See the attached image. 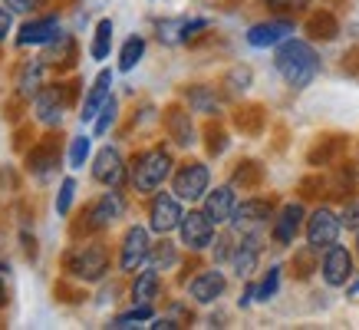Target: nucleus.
<instances>
[{
    "mask_svg": "<svg viewBox=\"0 0 359 330\" xmlns=\"http://www.w3.org/2000/svg\"><path fill=\"white\" fill-rule=\"evenodd\" d=\"M300 225H304V205H300V202L283 205L280 215L273 218V242L280 244V248L294 244V238L300 235Z\"/></svg>",
    "mask_w": 359,
    "mask_h": 330,
    "instance_id": "obj_14",
    "label": "nucleus"
},
{
    "mask_svg": "<svg viewBox=\"0 0 359 330\" xmlns=\"http://www.w3.org/2000/svg\"><path fill=\"white\" fill-rule=\"evenodd\" d=\"M310 30H323L320 37H323V40H333V37H337V20L327 17V13H320V17L310 20Z\"/></svg>",
    "mask_w": 359,
    "mask_h": 330,
    "instance_id": "obj_36",
    "label": "nucleus"
},
{
    "mask_svg": "<svg viewBox=\"0 0 359 330\" xmlns=\"http://www.w3.org/2000/svg\"><path fill=\"white\" fill-rule=\"evenodd\" d=\"M116 112H119V103L109 96V103L102 106V116L96 119V136H106V132H109V126L116 122Z\"/></svg>",
    "mask_w": 359,
    "mask_h": 330,
    "instance_id": "obj_35",
    "label": "nucleus"
},
{
    "mask_svg": "<svg viewBox=\"0 0 359 330\" xmlns=\"http://www.w3.org/2000/svg\"><path fill=\"white\" fill-rule=\"evenodd\" d=\"M158 287H162V277H158L155 268L139 271L135 281H132V301L135 304H152V297H158Z\"/></svg>",
    "mask_w": 359,
    "mask_h": 330,
    "instance_id": "obj_23",
    "label": "nucleus"
},
{
    "mask_svg": "<svg viewBox=\"0 0 359 330\" xmlns=\"http://www.w3.org/2000/svg\"><path fill=\"white\" fill-rule=\"evenodd\" d=\"M149 264H152L155 271H168V268H175V264H178V251H175V244H168V242L155 244L152 254H149Z\"/></svg>",
    "mask_w": 359,
    "mask_h": 330,
    "instance_id": "obj_28",
    "label": "nucleus"
},
{
    "mask_svg": "<svg viewBox=\"0 0 359 330\" xmlns=\"http://www.w3.org/2000/svg\"><path fill=\"white\" fill-rule=\"evenodd\" d=\"M257 258H261V235H257V231H248V235L241 238V244L234 248V254H231L234 275L250 277L254 275V268H257Z\"/></svg>",
    "mask_w": 359,
    "mask_h": 330,
    "instance_id": "obj_16",
    "label": "nucleus"
},
{
    "mask_svg": "<svg viewBox=\"0 0 359 330\" xmlns=\"http://www.w3.org/2000/svg\"><path fill=\"white\" fill-rule=\"evenodd\" d=\"M7 301V284H4V275H0V304Z\"/></svg>",
    "mask_w": 359,
    "mask_h": 330,
    "instance_id": "obj_41",
    "label": "nucleus"
},
{
    "mask_svg": "<svg viewBox=\"0 0 359 330\" xmlns=\"http://www.w3.org/2000/svg\"><path fill=\"white\" fill-rule=\"evenodd\" d=\"M273 7H306L310 0H271Z\"/></svg>",
    "mask_w": 359,
    "mask_h": 330,
    "instance_id": "obj_40",
    "label": "nucleus"
},
{
    "mask_svg": "<svg viewBox=\"0 0 359 330\" xmlns=\"http://www.w3.org/2000/svg\"><path fill=\"white\" fill-rule=\"evenodd\" d=\"M234 209H238V198H234V188L231 185H221V188H208L205 195V215L215 225H228L231 218H234Z\"/></svg>",
    "mask_w": 359,
    "mask_h": 330,
    "instance_id": "obj_15",
    "label": "nucleus"
},
{
    "mask_svg": "<svg viewBox=\"0 0 359 330\" xmlns=\"http://www.w3.org/2000/svg\"><path fill=\"white\" fill-rule=\"evenodd\" d=\"M66 99H69V89L66 86H43L36 96H33V110H36V119L43 126H60L66 112Z\"/></svg>",
    "mask_w": 359,
    "mask_h": 330,
    "instance_id": "obj_10",
    "label": "nucleus"
},
{
    "mask_svg": "<svg viewBox=\"0 0 359 330\" xmlns=\"http://www.w3.org/2000/svg\"><path fill=\"white\" fill-rule=\"evenodd\" d=\"M122 211H126V198L119 195V188H112L89 209V225L93 228H109L116 218H122Z\"/></svg>",
    "mask_w": 359,
    "mask_h": 330,
    "instance_id": "obj_18",
    "label": "nucleus"
},
{
    "mask_svg": "<svg viewBox=\"0 0 359 330\" xmlns=\"http://www.w3.org/2000/svg\"><path fill=\"white\" fill-rule=\"evenodd\" d=\"M142 53H145V40H142V37H129V40L122 44V53H119V70L122 73H129L132 66L142 60Z\"/></svg>",
    "mask_w": 359,
    "mask_h": 330,
    "instance_id": "obj_27",
    "label": "nucleus"
},
{
    "mask_svg": "<svg viewBox=\"0 0 359 330\" xmlns=\"http://www.w3.org/2000/svg\"><path fill=\"white\" fill-rule=\"evenodd\" d=\"M73 198H76V182H73V178H66L63 185H60V195H56V215H69Z\"/></svg>",
    "mask_w": 359,
    "mask_h": 330,
    "instance_id": "obj_32",
    "label": "nucleus"
},
{
    "mask_svg": "<svg viewBox=\"0 0 359 330\" xmlns=\"http://www.w3.org/2000/svg\"><path fill=\"white\" fill-rule=\"evenodd\" d=\"M11 27H13V11H11V7H0V44L7 40Z\"/></svg>",
    "mask_w": 359,
    "mask_h": 330,
    "instance_id": "obj_39",
    "label": "nucleus"
},
{
    "mask_svg": "<svg viewBox=\"0 0 359 330\" xmlns=\"http://www.w3.org/2000/svg\"><path fill=\"white\" fill-rule=\"evenodd\" d=\"M356 251H359V235H356Z\"/></svg>",
    "mask_w": 359,
    "mask_h": 330,
    "instance_id": "obj_42",
    "label": "nucleus"
},
{
    "mask_svg": "<svg viewBox=\"0 0 359 330\" xmlns=\"http://www.w3.org/2000/svg\"><path fill=\"white\" fill-rule=\"evenodd\" d=\"M339 231H343V218L330 209H316L306 218V244L310 251H327L339 242Z\"/></svg>",
    "mask_w": 359,
    "mask_h": 330,
    "instance_id": "obj_4",
    "label": "nucleus"
},
{
    "mask_svg": "<svg viewBox=\"0 0 359 330\" xmlns=\"http://www.w3.org/2000/svg\"><path fill=\"white\" fill-rule=\"evenodd\" d=\"M4 4H7L13 13H30V11H36L43 0H4Z\"/></svg>",
    "mask_w": 359,
    "mask_h": 330,
    "instance_id": "obj_38",
    "label": "nucleus"
},
{
    "mask_svg": "<svg viewBox=\"0 0 359 330\" xmlns=\"http://www.w3.org/2000/svg\"><path fill=\"white\" fill-rule=\"evenodd\" d=\"M89 136H76L73 143H69V169H83L89 159Z\"/></svg>",
    "mask_w": 359,
    "mask_h": 330,
    "instance_id": "obj_31",
    "label": "nucleus"
},
{
    "mask_svg": "<svg viewBox=\"0 0 359 330\" xmlns=\"http://www.w3.org/2000/svg\"><path fill=\"white\" fill-rule=\"evenodd\" d=\"M250 79H254V77H250L248 66H238V70H231V73H228V79H224V83H228L231 93H244V89L250 86Z\"/></svg>",
    "mask_w": 359,
    "mask_h": 330,
    "instance_id": "obj_34",
    "label": "nucleus"
},
{
    "mask_svg": "<svg viewBox=\"0 0 359 330\" xmlns=\"http://www.w3.org/2000/svg\"><path fill=\"white\" fill-rule=\"evenodd\" d=\"M224 287H228L224 275L211 268V271H201V275L188 284V294H191V301H195V304H215V301L224 294Z\"/></svg>",
    "mask_w": 359,
    "mask_h": 330,
    "instance_id": "obj_17",
    "label": "nucleus"
},
{
    "mask_svg": "<svg viewBox=\"0 0 359 330\" xmlns=\"http://www.w3.org/2000/svg\"><path fill=\"white\" fill-rule=\"evenodd\" d=\"M277 287H280V268H271L267 277L261 281V287H257V301H271L277 294Z\"/></svg>",
    "mask_w": 359,
    "mask_h": 330,
    "instance_id": "obj_33",
    "label": "nucleus"
},
{
    "mask_svg": "<svg viewBox=\"0 0 359 330\" xmlns=\"http://www.w3.org/2000/svg\"><path fill=\"white\" fill-rule=\"evenodd\" d=\"M178 235H182V244H185L188 251H205L215 244V221L201 211H188L182 225H178Z\"/></svg>",
    "mask_w": 359,
    "mask_h": 330,
    "instance_id": "obj_9",
    "label": "nucleus"
},
{
    "mask_svg": "<svg viewBox=\"0 0 359 330\" xmlns=\"http://www.w3.org/2000/svg\"><path fill=\"white\" fill-rule=\"evenodd\" d=\"M63 268L69 271V277L93 284V281H102V277H106V271H109V251H106L102 244H96V242L76 244L73 251L66 254Z\"/></svg>",
    "mask_w": 359,
    "mask_h": 330,
    "instance_id": "obj_3",
    "label": "nucleus"
},
{
    "mask_svg": "<svg viewBox=\"0 0 359 330\" xmlns=\"http://www.w3.org/2000/svg\"><path fill=\"white\" fill-rule=\"evenodd\" d=\"M43 89V60H27V63L17 70V93L23 99L36 96Z\"/></svg>",
    "mask_w": 359,
    "mask_h": 330,
    "instance_id": "obj_22",
    "label": "nucleus"
},
{
    "mask_svg": "<svg viewBox=\"0 0 359 330\" xmlns=\"http://www.w3.org/2000/svg\"><path fill=\"white\" fill-rule=\"evenodd\" d=\"M152 308L149 304H139L135 310H129V314H119V317L112 320V327L116 330H126V327H135V324H142V320H152Z\"/></svg>",
    "mask_w": 359,
    "mask_h": 330,
    "instance_id": "obj_30",
    "label": "nucleus"
},
{
    "mask_svg": "<svg viewBox=\"0 0 359 330\" xmlns=\"http://www.w3.org/2000/svg\"><path fill=\"white\" fill-rule=\"evenodd\" d=\"M267 218H273L271 202H264V198H250V202H241L238 209H234L231 225H234V231L248 235V231H261L264 225H267Z\"/></svg>",
    "mask_w": 359,
    "mask_h": 330,
    "instance_id": "obj_12",
    "label": "nucleus"
},
{
    "mask_svg": "<svg viewBox=\"0 0 359 330\" xmlns=\"http://www.w3.org/2000/svg\"><path fill=\"white\" fill-rule=\"evenodd\" d=\"M211 188V169L205 162H185L178 172H175V182H172V192L182 202H198V198L208 195Z\"/></svg>",
    "mask_w": 359,
    "mask_h": 330,
    "instance_id": "obj_5",
    "label": "nucleus"
},
{
    "mask_svg": "<svg viewBox=\"0 0 359 330\" xmlns=\"http://www.w3.org/2000/svg\"><path fill=\"white\" fill-rule=\"evenodd\" d=\"M126 176H129V165H126L122 152L116 149V145H102V149L96 152V159H93V178H96L99 185L122 188Z\"/></svg>",
    "mask_w": 359,
    "mask_h": 330,
    "instance_id": "obj_8",
    "label": "nucleus"
},
{
    "mask_svg": "<svg viewBox=\"0 0 359 330\" xmlns=\"http://www.w3.org/2000/svg\"><path fill=\"white\" fill-rule=\"evenodd\" d=\"M320 277L327 281V287H343L349 277H353V254H349L343 244L327 248L323 261H320Z\"/></svg>",
    "mask_w": 359,
    "mask_h": 330,
    "instance_id": "obj_11",
    "label": "nucleus"
},
{
    "mask_svg": "<svg viewBox=\"0 0 359 330\" xmlns=\"http://www.w3.org/2000/svg\"><path fill=\"white\" fill-rule=\"evenodd\" d=\"M112 50V20H99L96 33H93V44H89V56L93 60H106Z\"/></svg>",
    "mask_w": 359,
    "mask_h": 330,
    "instance_id": "obj_26",
    "label": "nucleus"
},
{
    "mask_svg": "<svg viewBox=\"0 0 359 330\" xmlns=\"http://www.w3.org/2000/svg\"><path fill=\"white\" fill-rule=\"evenodd\" d=\"M56 162H60V149H56L53 139H46V143H40L36 149L27 152V172H30L33 178H50Z\"/></svg>",
    "mask_w": 359,
    "mask_h": 330,
    "instance_id": "obj_21",
    "label": "nucleus"
},
{
    "mask_svg": "<svg viewBox=\"0 0 359 330\" xmlns=\"http://www.w3.org/2000/svg\"><path fill=\"white\" fill-rule=\"evenodd\" d=\"M339 218H343V228H349V231H359V202H353V205H346Z\"/></svg>",
    "mask_w": 359,
    "mask_h": 330,
    "instance_id": "obj_37",
    "label": "nucleus"
},
{
    "mask_svg": "<svg viewBox=\"0 0 359 330\" xmlns=\"http://www.w3.org/2000/svg\"><path fill=\"white\" fill-rule=\"evenodd\" d=\"M273 66L277 73L287 79L290 89H306L313 83V77L320 73V56L306 40H283L277 44V53H273Z\"/></svg>",
    "mask_w": 359,
    "mask_h": 330,
    "instance_id": "obj_1",
    "label": "nucleus"
},
{
    "mask_svg": "<svg viewBox=\"0 0 359 330\" xmlns=\"http://www.w3.org/2000/svg\"><path fill=\"white\" fill-rule=\"evenodd\" d=\"M185 218V211H182V198L175 195V192H158L152 198V209H149V228L155 235H168L182 225Z\"/></svg>",
    "mask_w": 359,
    "mask_h": 330,
    "instance_id": "obj_7",
    "label": "nucleus"
},
{
    "mask_svg": "<svg viewBox=\"0 0 359 330\" xmlns=\"http://www.w3.org/2000/svg\"><path fill=\"white\" fill-rule=\"evenodd\" d=\"M60 37V23L56 17H36V20H27L17 33V44L20 46H40V44H50Z\"/></svg>",
    "mask_w": 359,
    "mask_h": 330,
    "instance_id": "obj_19",
    "label": "nucleus"
},
{
    "mask_svg": "<svg viewBox=\"0 0 359 330\" xmlns=\"http://www.w3.org/2000/svg\"><path fill=\"white\" fill-rule=\"evenodd\" d=\"M290 33H294V23L290 20H264V23H254L248 30V44L257 46V50H267V46L283 44Z\"/></svg>",
    "mask_w": 359,
    "mask_h": 330,
    "instance_id": "obj_13",
    "label": "nucleus"
},
{
    "mask_svg": "<svg viewBox=\"0 0 359 330\" xmlns=\"http://www.w3.org/2000/svg\"><path fill=\"white\" fill-rule=\"evenodd\" d=\"M168 176H172V152L162 149V145L145 149V152L135 159V165H132V185H135V192H142V195L158 192Z\"/></svg>",
    "mask_w": 359,
    "mask_h": 330,
    "instance_id": "obj_2",
    "label": "nucleus"
},
{
    "mask_svg": "<svg viewBox=\"0 0 359 330\" xmlns=\"http://www.w3.org/2000/svg\"><path fill=\"white\" fill-rule=\"evenodd\" d=\"M149 254H152V242H149V228L142 225H132L126 235H122V248H119V268L126 275H135L149 264Z\"/></svg>",
    "mask_w": 359,
    "mask_h": 330,
    "instance_id": "obj_6",
    "label": "nucleus"
},
{
    "mask_svg": "<svg viewBox=\"0 0 359 330\" xmlns=\"http://www.w3.org/2000/svg\"><path fill=\"white\" fill-rule=\"evenodd\" d=\"M50 44H53V40H50ZM73 50H76V46H73V37H63V33H60V46L53 44L46 50L43 63H69V60H73Z\"/></svg>",
    "mask_w": 359,
    "mask_h": 330,
    "instance_id": "obj_29",
    "label": "nucleus"
},
{
    "mask_svg": "<svg viewBox=\"0 0 359 330\" xmlns=\"http://www.w3.org/2000/svg\"><path fill=\"white\" fill-rule=\"evenodd\" d=\"M188 106L195 112H205V116H215L218 112V96L211 86H191L188 89Z\"/></svg>",
    "mask_w": 359,
    "mask_h": 330,
    "instance_id": "obj_25",
    "label": "nucleus"
},
{
    "mask_svg": "<svg viewBox=\"0 0 359 330\" xmlns=\"http://www.w3.org/2000/svg\"><path fill=\"white\" fill-rule=\"evenodd\" d=\"M112 89V73L109 70H102L96 77V83H93V89L86 93V99H83V110H79V119L83 122H89V119H96L99 112H102V106L109 103V93Z\"/></svg>",
    "mask_w": 359,
    "mask_h": 330,
    "instance_id": "obj_20",
    "label": "nucleus"
},
{
    "mask_svg": "<svg viewBox=\"0 0 359 330\" xmlns=\"http://www.w3.org/2000/svg\"><path fill=\"white\" fill-rule=\"evenodd\" d=\"M168 132L178 145H191L195 143V129H191V119H188L185 110H168Z\"/></svg>",
    "mask_w": 359,
    "mask_h": 330,
    "instance_id": "obj_24",
    "label": "nucleus"
}]
</instances>
